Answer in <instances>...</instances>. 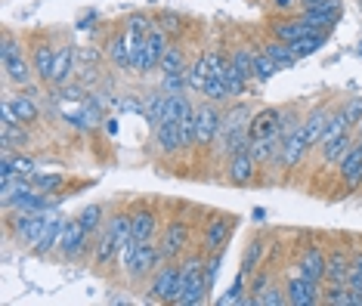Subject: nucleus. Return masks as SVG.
Wrapping results in <instances>:
<instances>
[{"mask_svg":"<svg viewBox=\"0 0 362 306\" xmlns=\"http://www.w3.org/2000/svg\"><path fill=\"white\" fill-rule=\"evenodd\" d=\"M130 242V217L127 213H115L103 223L100 242H96V263L109 266L115 257H121V247Z\"/></svg>","mask_w":362,"mask_h":306,"instance_id":"1","label":"nucleus"},{"mask_svg":"<svg viewBox=\"0 0 362 306\" xmlns=\"http://www.w3.org/2000/svg\"><path fill=\"white\" fill-rule=\"evenodd\" d=\"M251 112L248 105H235L223 114V124H220V143H223V152L235 155L242 148H248L251 143Z\"/></svg>","mask_w":362,"mask_h":306,"instance_id":"2","label":"nucleus"},{"mask_svg":"<svg viewBox=\"0 0 362 306\" xmlns=\"http://www.w3.org/2000/svg\"><path fill=\"white\" fill-rule=\"evenodd\" d=\"M208 291H211V288H208V276H204V260L202 257H189L183 263V288H180L177 306L204 303Z\"/></svg>","mask_w":362,"mask_h":306,"instance_id":"3","label":"nucleus"},{"mask_svg":"<svg viewBox=\"0 0 362 306\" xmlns=\"http://www.w3.org/2000/svg\"><path fill=\"white\" fill-rule=\"evenodd\" d=\"M180 288H183V266L170 260L168 266H161L155 272L149 294H152V300H158V303H177Z\"/></svg>","mask_w":362,"mask_h":306,"instance_id":"4","label":"nucleus"},{"mask_svg":"<svg viewBox=\"0 0 362 306\" xmlns=\"http://www.w3.org/2000/svg\"><path fill=\"white\" fill-rule=\"evenodd\" d=\"M223 69H226V59L220 56V49H204L199 59H195L192 69H186V84L195 87V90H202L211 78L223 74Z\"/></svg>","mask_w":362,"mask_h":306,"instance_id":"5","label":"nucleus"},{"mask_svg":"<svg viewBox=\"0 0 362 306\" xmlns=\"http://www.w3.org/2000/svg\"><path fill=\"white\" fill-rule=\"evenodd\" d=\"M226 84H229V90H233V96L235 93H242L245 90V84L254 78V53L248 47H238L233 56L226 59Z\"/></svg>","mask_w":362,"mask_h":306,"instance_id":"6","label":"nucleus"},{"mask_svg":"<svg viewBox=\"0 0 362 306\" xmlns=\"http://www.w3.org/2000/svg\"><path fill=\"white\" fill-rule=\"evenodd\" d=\"M164 53H168V37H164V31H149V37L143 40V47L136 49V56H134V69L136 71H152V69H158L161 59H164Z\"/></svg>","mask_w":362,"mask_h":306,"instance_id":"7","label":"nucleus"},{"mask_svg":"<svg viewBox=\"0 0 362 306\" xmlns=\"http://www.w3.org/2000/svg\"><path fill=\"white\" fill-rule=\"evenodd\" d=\"M220 124H223V114H220L214 105H199L195 109V146L208 148L214 139L220 136Z\"/></svg>","mask_w":362,"mask_h":306,"instance_id":"8","label":"nucleus"},{"mask_svg":"<svg viewBox=\"0 0 362 306\" xmlns=\"http://www.w3.org/2000/svg\"><path fill=\"white\" fill-rule=\"evenodd\" d=\"M158 260H161V247H155L152 238H149V242H136L134 257H130V263L124 269H127L130 278H143V276H149V272L155 269V263Z\"/></svg>","mask_w":362,"mask_h":306,"instance_id":"9","label":"nucleus"},{"mask_svg":"<svg viewBox=\"0 0 362 306\" xmlns=\"http://www.w3.org/2000/svg\"><path fill=\"white\" fill-rule=\"evenodd\" d=\"M87 229L81 226V220L75 217V220H65V229H62V238H59V247L56 251L62 254L65 260H75V257H81L84 254V247H87Z\"/></svg>","mask_w":362,"mask_h":306,"instance_id":"10","label":"nucleus"},{"mask_svg":"<svg viewBox=\"0 0 362 306\" xmlns=\"http://www.w3.org/2000/svg\"><path fill=\"white\" fill-rule=\"evenodd\" d=\"M310 152V146H307V139H303V130H300V124H294L291 130L282 136V148H279V164L282 167H294L303 155Z\"/></svg>","mask_w":362,"mask_h":306,"instance_id":"11","label":"nucleus"},{"mask_svg":"<svg viewBox=\"0 0 362 306\" xmlns=\"http://www.w3.org/2000/svg\"><path fill=\"white\" fill-rule=\"evenodd\" d=\"M300 19L310 22L316 31H328L341 19V4H337V0H322V4H316V6H303Z\"/></svg>","mask_w":362,"mask_h":306,"instance_id":"12","label":"nucleus"},{"mask_svg":"<svg viewBox=\"0 0 362 306\" xmlns=\"http://www.w3.org/2000/svg\"><path fill=\"white\" fill-rule=\"evenodd\" d=\"M47 223H50V213H19V220L13 223V233H16L19 242H25V245L35 247L37 238L44 235Z\"/></svg>","mask_w":362,"mask_h":306,"instance_id":"13","label":"nucleus"},{"mask_svg":"<svg viewBox=\"0 0 362 306\" xmlns=\"http://www.w3.org/2000/svg\"><path fill=\"white\" fill-rule=\"evenodd\" d=\"M254 167H257V161L251 158L248 148H242V152L229 155V173H226L229 183H233V186H245V183H251L254 173H257Z\"/></svg>","mask_w":362,"mask_h":306,"instance_id":"14","label":"nucleus"},{"mask_svg":"<svg viewBox=\"0 0 362 306\" xmlns=\"http://www.w3.org/2000/svg\"><path fill=\"white\" fill-rule=\"evenodd\" d=\"M186 245H189V226H186V223H180V220H174V223L168 226V233H164L161 257H168V260L180 257V254L186 251Z\"/></svg>","mask_w":362,"mask_h":306,"instance_id":"15","label":"nucleus"},{"mask_svg":"<svg viewBox=\"0 0 362 306\" xmlns=\"http://www.w3.org/2000/svg\"><path fill=\"white\" fill-rule=\"evenodd\" d=\"M285 294H288V303H294V306H313V303H319V282H310V278H291L285 288Z\"/></svg>","mask_w":362,"mask_h":306,"instance_id":"16","label":"nucleus"},{"mask_svg":"<svg viewBox=\"0 0 362 306\" xmlns=\"http://www.w3.org/2000/svg\"><path fill=\"white\" fill-rule=\"evenodd\" d=\"M337 170H341V180H344L347 189H356L362 183V148L356 143H353V148L341 158Z\"/></svg>","mask_w":362,"mask_h":306,"instance_id":"17","label":"nucleus"},{"mask_svg":"<svg viewBox=\"0 0 362 306\" xmlns=\"http://www.w3.org/2000/svg\"><path fill=\"white\" fill-rule=\"evenodd\" d=\"M328 118H332V114H328V112L316 109V112H310L307 118L300 121L303 139H307V146H310V148H316L319 143H322V136H325V127H328Z\"/></svg>","mask_w":362,"mask_h":306,"instance_id":"18","label":"nucleus"},{"mask_svg":"<svg viewBox=\"0 0 362 306\" xmlns=\"http://www.w3.org/2000/svg\"><path fill=\"white\" fill-rule=\"evenodd\" d=\"M325 266H328V257L319 251L316 245L303 251V257H300V276L303 278H310V282H322V278H325Z\"/></svg>","mask_w":362,"mask_h":306,"instance_id":"19","label":"nucleus"},{"mask_svg":"<svg viewBox=\"0 0 362 306\" xmlns=\"http://www.w3.org/2000/svg\"><path fill=\"white\" fill-rule=\"evenodd\" d=\"M229 229H233V220H229V217H214L208 223V233H204V251H208V254L223 251V245L229 238Z\"/></svg>","mask_w":362,"mask_h":306,"instance_id":"20","label":"nucleus"},{"mask_svg":"<svg viewBox=\"0 0 362 306\" xmlns=\"http://www.w3.org/2000/svg\"><path fill=\"white\" fill-rule=\"evenodd\" d=\"M155 143H158L161 152H180L183 148V136H180V124L174 118H164L158 127H155Z\"/></svg>","mask_w":362,"mask_h":306,"instance_id":"21","label":"nucleus"},{"mask_svg":"<svg viewBox=\"0 0 362 306\" xmlns=\"http://www.w3.org/2000/svg\"><path fill=\"white\" fill-rule=\"evenodd\" d=\"M350 266H353V260L347 257V254L341 251V247H334L332 254H328V266H325V278L332 285H347V278H350Z\"/></svg>","mask_w":362,"mask_h":306,"instance_id":"22","label":"nucleus"},{"mask_svg":"<svg viewBox=\"0 0 362 306\" xmlns=\"http://www.w3.org/2000/svg\"><path fill=\"white\" fill-rule=\"evenodd\" d=\"M155 213L149 208H139L130 213V238H136V242H149V238L155 235Z\"/></svg>","mask_w":362,"mask_h":306,"instance_id":"23","label":"nucleus"},{"mask_svg":"<svg viewBox=\"0 0 362 306\" xmlns=\"http://www.w3.org/2000/svg\"><path fill=\"white\" fill-rule=\"evenodd\" d=\"M10 208H16L19 213H47L50 211V201H47L44 192H37V189H25V192H19L13 198Z\"/></svg>","mask_w":362,"mask_h":306,"instance_id":"24","label":"nucleus"},{"mask_svg":"<svg viewBox=\"0 0 362 306\" xmlns=\"http://www.w3.org/2000/svg\"><path fill=\"white\" fill-rule=\"evenodd\" d=\"M313 35H319V31L313 28L310 22H303V19H294V22H279V25H276V37H279V40H285V44H298V40H303V37H313Z\"/></svg>","mask_w":362,"mask_h":306,"instance_id":"25","label":"nucleus"},{"mask_svg":"<svg viewBox=\"0 0 362 306\" xmlns=\"http://www.w3.org/2000/svg\"><path fill=\"white\" fill-rule=\"evenodd\" d=\"M62 229H65V217H56V213H50V223H47L44 235L37 238L35 251H37V254H50V251H56V247H59V238H62Z\"/></svg>","mask_w":362,"mask_h":306,"instance_id":"26","label":"nucleus"},{"mask_svg":"<svg viewBox=\"0 0 362 306\" xmlns=\"http://www.w3.org/2000/svg\"><path fill=\"white\" fill-rule=\"evenodd\" d=\"M53 62H56V53L50 44H37L35 47V56H31V69L40 81H53Z\"/></svg>","mask_w":362,"mask_h":306,"instance_id":"27","label":"nucleus"},{"mask_svg":"<svg viewBox=\"0 0 362 306\" xmlns=\"http://www.w3.org/2000/svg\"><path fill=\"white\" fill-rule=\"evenodd\" d=\"M279 148H282V139H251L248 143V152L257 164H267V161L279 158Z\"/></svg>","mask_w":362,"mask_h":306,"instance_id":"28","label":"nucleus"},{"mask_svg":"<svg viewBox=\"0 0 362 306\" xmlns=\"http://www.w3.org/2000/svg\"><path fill=\"white\" fill-rule=\"evenodd\" d=\"M276 71H279V62L267 53V49L254 53V81H257V84H269V81L276 78Z\"/></svg>","mask_w":362,"mask_h":306,"instance_id":"29","label":"nucleus"},{"mask_svg":"<svg viewBox=\"0 0 362 306\" xmlns=\"http://www.w3.org/2000/svg\"><path fill=\"white\" fill-rule=\"evenodd\" d=\"M6 105H10V112L16 114V121H22V124H35L37 121V105L31 102L28 96H10V99H4Z\"/></svg>","mask_w":362,"mask_h":306,"instance_id":"30","label":"nucleus"},{"mask_svg":"<svg viewBox=\"0 0 362 306\" xmlns=\"http://www.w3.org/2000/svg\"><path fill=\"white\" fill-rule=\"evenodd\" d=\"M71 69H75V49L62 47L53 62V84H65V81L71 78Z\"/></svg>","mask_w":362,"mask_h":306,"instance_id":"31","label":"nucleus"},{"mask_svg":"<svg viewBox=\"0 0 362 306\" xmlns=\"http://www.w3.org/2000/svg\"><path fill=\"white\" fill-rule=\"evenodd\" d=\"M4 71H6V78L13 81V84H19V87H28L31 84V74H35V69L22 59V56H16V59H10L4 65Z\"/></svg>","mask_w":362,"mask_h":306,"instance_id":"32","label":"nucleus"},{"mask_svg":"<svg viewBox=\"0 0 362 306\" xmlns=\"http://www.w3.org/2000/svg\"><path fill=\"white\" fill-rule=\"evenodd\" d=\"M263 251H267V242H263V238H254V242L245 247V254H242V272L245 276H254V272H257V263L263 260Z\"/></svg>","mask_w":362,"mask_h":306,"instance_id":"33","label":"nucleus"},{"mask_svg":"<svg viewBox=\"0 0 362 306\" xmlns=\"http://www.w3.org/2000/svg\"><path fill=\"white\" fill-rule=\"evenodd\" d=\"M109 56H112V62H115V65H124V69H134V47H130L127 35H121V37H115V40H112Z\"/></svg>","mask_w":362,"mask_h":306,"instance_id":"34","label":"nucleus"},{"mask_svg":"<svg viewBox=\"0 0 362 306\" xmlns=\"http://www.w3.org/2000/svg\"><path fill=\"white\" fill-rule=\"evenodd\" d=\"M263 49H267V53L279 62V69H288V65L298 62V53L291 49V44H285V40H279V37H276V40H269V44L263 47Z\"/></svg>","mask_w":362,"mask_h":306,"instance_id":"35","label":"nucleus"},{"mask_svg":"<svg viewBox=\"0 0 362 306\" xmlns=\"http://www.w3.org/2000/svg\"><path fill=\"white\" fill-rule=\"evenodd\" d=\"M28 183H31V189H37V192H44V195H50V192H56L65 180L59 177V173H31L28 177Z\"/></svg>","mask_w":362,"mask_h":306,"instance_id":"36","label":"nucleus"},{"mask_svg":"<svg viewBox=\"0 0 362 306\" xmlns=\"http://www.w3.org/2000/svg\"><path fill=\"white\" fill-rule=\"evenodd\" d=\"M226 71V69H223ZM202 93L211 99V102H223L226 96H233V90H229V84H226V74H217V78H211L208 84L202 87Z\"/></svg>","mask_w":362,"mask_h":306,"instance_id":"37","label":"nucleus"},{"mask_svg":"<svg viewBox=\"0 0 362 306\" xmlns=\"http://www.w3.org/2000/svg\"><path fill=\"white\" fill-rule=\"evenodd\" d=\"M146 118H149L152 130L158 127L164 118H168V93H155V96L149 99V105H146Z\"/></svg>","mask_w":362,"mask_h":306,"instance_id":"38","label":"nucleus"},{"mask_svg":"<svg viewBox=\"0 0 362 306\" xmlns=\"http://www.w3.org/2000/svg\"><path fill=\"white\" fill-rule=\"evenodd\" d=\"M245 282H248V276H245L242 269H238V276H235V282L229 285V291L220 297V306H233V303H245Z\"/></svg>","mask_w":362,"mask_h":306,"instance_id":"39","label":"nucleus"},{"mask_svg":"<svg viewBox=\"0 0 362 306\" xmlns=\"http://www.w3.org/2000/svg\"><path fill=\"white\" fill-rule=\"evenodd\" d=\"M78 220H81V226H84L90 235H93L96 229L103 226V208H100V204H87V208L78 213Z\"/></svg>","mask_w":362,"mask_h":306,"instance_id":"40","label":"nucleus"},{"mask_svg":"<svg viewBox=\"0 0 362 306\" xmlns=\"http://www.w3.org/2000/svg\"><path fill=\"white\" fill-rule=\"evenodd\" d=\"M325 303H332V306H350V303H356V291H347V288H341V285H334L332 291L325 294Z\"/></svg>","mask_w":362,"mask_h":306,"instance_id":"41","label":"nucleus"},{"mask_svg":"<svg viewBox=\"0 0 362 306\" xmlns=\"http://www.w3.org/2000/svg\"><path fill=\"white\" fill-rule=\"evenodd\" d=\"M220 266H223V251L211 254V257L204 260V276H208V288H214V282H217V276H220Z\"/></svg>","mask_w":362,"mask_h":306,"instance_id":"42","label":"nucleus"},{"mask_svg":"<svg viewBox=\"0 0 362 306\" xmlns=\"http://www.w3.org/2000/svg\"><path fill=\"white\" fill-rule=\"evenodd\" d=\"M10 167H13V173L16 177H31L35 173V161L31 158H22V155H10Z\"/></svg>","mask_w":362,"mask_h":306,"instance_id":"43","label":"nucleus"},{"mask_svg":"<svg viewBox=\"0 0 362 306\" xmlns=\"http://www.w3.org/2000/svg\"><path fill=\"white\" fill-rule=\"evenodd\" d=\"M288 297H282V291H276V288H269V291H263L260 297H254L251 306H282Z\"/></svg>","mask_w":362,"mask_h":306,"instance_id":"44","label":"nucleus"},{"mask_svg":"<svg viewBox=\"0 0 362 306\" xmlns=\"http://www.w3.org/2000/svg\"><path fill=\"white\" fill-rule=\"evenodd\" d=\"M16 56H22V47L16 44L13 35H6V37H4V49H0V59H4V65H6L10 59H16Z\"/></svg>","mask_w":362,"mask_h":306,"instance_id":"45","label":"nucleus"},{"mask_svg":"<svg viewBox=\"0 0 362 306\" xmlns=\"http://www.w3.org/2000/svg\"><path fill=\"white\" fill-rule=\"evenodd\" d=\"M344 114H347L350 127L353 124H362V99H350V102L344 105Z\"/></svg>","mask_w":362,"mask_h":306,"instance_id":"46","label":"nucleus"},{"mask_svg":"<svg viewBox=\"0 0 362 306\" xmlns=\"http://www.w3.org/2000/svg\"><path fill=\"white\" fill-rule=\"evenodd\" d=\"M347 285L353 288V291H362V254L356 260H353V266H350V278H347Z\"/></svg>","mask_w":362,"mask_h":306,"instance_id":"47","label":"nucleus"},{"mask_svg":"<svg viewBox=\"0 0 362 306\" xmlns=\"http://www.w3.org/2000/svg\"><path fill=\"white\" fill-rule=\"evenodd\" d=\"M267 282H269V276H267V272H260V276L251 282V294H263V288H267ZM251 300H254V297H251ZM248 306H251V303H248Z\"/></svg>","mask_w":362,"mask_h":306,"instance_id":"48","label":"nucleus"},{"mask_svg":"<svg viewBox=\"0 0 362 306\" xmlns=\"http://www.w3.org/2000/svg\"><path fill=\"white\" fill-rule=\"evenodd\" d=\"M273 4L279 6V10H291V6H294V0H273Z\"/></svg>","mask_w":362,"mask_h":306,"instance_id":"49","label":"nucleus"}]
</instances>
